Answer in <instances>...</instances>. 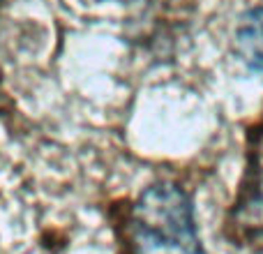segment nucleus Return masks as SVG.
Returning a JSON list of instances; mask_svg holds the SVG:
<instances>
[{
  "instance_id": "3",
  "label": "nucleus",
  "mask_w": 263,
  "mask_h": 254,
  "mask_svg": "<svg viewBox=\"0 0 263 254\" xmlns=\"http://www.w3.org/2000/svg\"><path fill=\"white\" fill-rule=\"evenodd\" d=\"M233 46L240 63L252 74L263 79V3L242 14L236 28Z\"/></svg>"
},
{
  "instance_id": "2",
  "label": "nucleus",
  "mask_w": 263,
  "mask_h": 254,
  "mask_svg": "<svg viewBox=\"0 0 263 254\" xmlns=\"http://www.w3.org/2000/svg\"><path fill=\"white\" fill-rule=\"evenodd\" d=\"M227 229L236 241L263 236V120L247 136L245 173L229 210Z\"/></svg>"
},
{
  "instance_id": "4",
  "label": "nucleus",
  "mask_w": 263,
  "mask_h": 254,
  "mask_svg": "<svg viewBox=\"0 0 263 254\" xmlns=\"http://www.w3.org/2000/svg\"><path fill=\"white\" fill-rule=\"evenodd\" d=\"M125 3H162V0H125Z\"/></svg>"
},
{
  "instance_id": "1",
  "label": "nucleus",
  "mask_w": 263,
  "mask_h": 254,
  "mask_svg": "<svg viewBox=\"0 0 263 254\" xmlns=\"http://www.w3.org/2000/svg\"><path fill=\"white\" fill-rule=\"evenodd\" d=\"M127 229L132 254H205L194 201L178 183L145 187L132 204Z\"/></svg>"
}]
</instances>
